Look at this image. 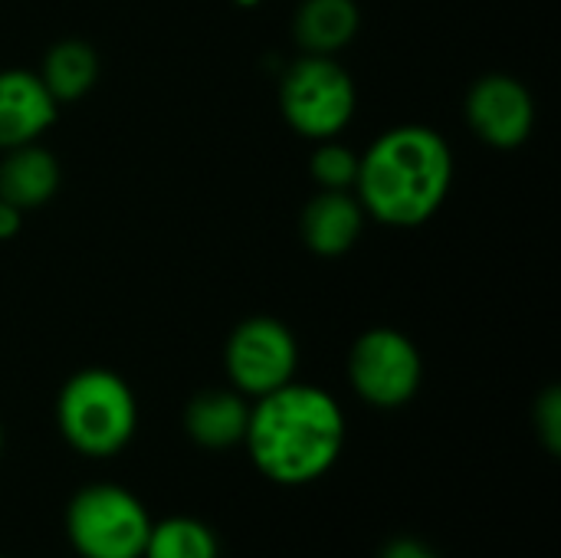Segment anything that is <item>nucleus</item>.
I'll return each mask as SVG.
<instances>
[{
  "label": "nucleus",
  "mask_w": 561,
  "mask_h": 558,
  "mask_svg": "<svg viewBox=\"0 0 561 558\" xmlns=\"http://www.w3.org/2000/svg\"><path fill=\"white\" fill-rule=\"evenodd\" d=\"M348 441L339 398L309 382H289L250 401L243 451L253 470L276 487H309L335 470Z\"/></svg>",
  "instance_id": "obj_1"
},
{
  "label": "nucleus",
  "mask_w": 561,
  "mask_h": 558,
  "mask_svg": "<svg viewBox=\"0 0 561 558\" xmlns=\"http://www.w3.org/2000/svg\"><path fill=\"white\" fill-rule=\"evenodd\" d=\"M454 151L431 125H394L358 151L355 197L365 217L411 230L427 224L450 197Z\"/></svg>",
  "instance_id": "obj_2"
},
{
  "label": "nucleus",
  "mask_w": 561,
  "mask_h": 558,
  "mask_svg": "<svg viewBox=\"0 0 561 558\" xmlns=\"http://www.w3.org/2000/svg\"><path fill=\"white\" fill-rule=\"evenodd\" d=\"M53 418L72 454L85 460H112L135 441L141 411L131 385L118 372L92 365L62 382Z\"/></svg>",
  "instance_id": "obj_3"
},
{
  "label": "nucleus",
  "mask_w": 561,
  "mask_h": 558,
  "mask_svg": "<svg viewBox=\"0 0 561 558\" xmlns=\"http://www.w3.org/2000/svg\"><path fill=\"white\" fill-rule=\"evenodd\" d=\"M151 523L145 500L115 480L79 487L62 510V533L76 558H141Z\"/></svg>",
  "instance_id": "obj_4"
},
{
  "label": "nucleus",
  "mask_w": 561,
  "mask_h": 558,
  "mask_svg": "<svg viewBox=\"0 0 561 558\" xmlns=\"http://www.w3.org/2000/svg\"><path fill=\"white\" fill-rule=\"evenodd\" d=\"M279 112L309 141L342 138L358 112L355 79L335 56L302 53L279 76Z\"/></svg>",
  "instance_id": "obj_5"
},
{
  "label": "nucleus",
  "mask_w": 561,
  "mask_h": 558,
  "mask_svg": "<svg viewBox=\"0 0 561 558\" xmlns=\"http://www.w3.org/2000/svg\"><path fill=\"white\" fill-rule=\"evenodd\" d=\"M345 375L362 405L398 411L417 398L424 385V358L411 335L391 326H375L352 342Z\"/></svg>",
  "instance_id": "obj_6"
},
{
  "label": "nucleus",
  "mask_w": 561,
  "mask_h": 558,
  "mask_svg": "<svg viewBox=\"0 0 561 558\" xmlns=\"http://www.w3.org/2000/svg\"><path fill=\"white\" fill-rule=\"evenodd\" d=\"M224 372L233 391L256 401L296 382L299 342L283 319L273 316L240 319L224 345Z\"/></svg>",
  "instance_id": "obj_7"
},
{
  "label": "nucleus",
  "mask_w": 561,
  "mask_h": 558,
  "mask_svg": "<svg viewBox=\"0 0 561 558\" xmlns=\"http://www.w3.org/2000/svg\"><path fill=\"white\" fill-rule=\"evenodd\" d=\"M463 112L470 132L496 151H513L526 145L536 128V99L529 86L510 72L480 76L467 92Z\"/></svg>",
  "instance_id": "obj_8"
},
{
  "label": "nucleus",
  "mask_w": 561,
  "mask_h": 558,
  "mask_svg": "<svg viewBox=\"0 0 561 558\" xmlns=\"http://www.w3.org/2000/svg\"><path fill=\"white\" fill-rule=\"evenodd\" d=\"M59 118V102L33 69H0V151L39 141Z\"/></svg>",
  "instance_id": "obj_9"
},
{
  "label": "nucleus",
  "mask_w": 561,
  "mask_h": 558,
  "mask_svg": "<svg viewBox=\"0 0 561 558\" xmlns=\"http://www.w3.org/2000/svg\"><path fill=\"white\" fill-rule=\"evenodd\" d=\"M365 220L355 191H316L299 214V237L309 253L335 260L358 243Z\"/></svg>",
  "instance_id": "obj_10"
},
{
  "label": "nucleus",
  "mask_w": 561,
  "mask_h": 558,
  "mask_svg": "<svg viewBox=\"0 0 561 558\" xmlns=\"http://www.w3.org/2000/svg\"><path fill=\"white\" fill-rule=\"evenodd\" d=\"M250 421V398L233 388H207L184 405L181 428L187 441L201 451H233L243 447Z\"/></svg>",
  "instance_id": "obj_11"
},
{
  "label": "nucleus",
  "mask_w": 561,
  "mask_h": 558,
  "mask_svg": "<svg viewBox=\"0 0 561 558\" xmlns=\"http://www.w3.org/2000/svg\"><path fill=\"white\" fill-rule=\"evenodd\" d=\"M62 187V168L59 158L33 141L3 151L0 158V197L13 204L16 210H39L46 207Z\"/></svg>",
  "instance_id": "obj_12"
},
{
  "label": "nucleus",
  "mask_w": 561,
  "mask_h": 558,
  "mask_svg": "<svg viewBox=\"0 0 561 558\" xmlns=\"http://www.w3.org/2000/svg\"><path fill=\"white\" fill-rule=\"evenodd\" d=\"M362 30L358 0H302L293 13V39L302 53L335 56Z\"/></svg>",
  "instance_id": "obj_13"
},
{
  "label": "nucleus",
  "mask_w": 561,
  "mask_h": 558,
  "mask_svg": "<svg viewBox=\"0 0 561 558\" xmlns=\"http://www.w3.org/2000/svg\"><path fill=\"white\" fill-rule=\"evenodd\" d=\"M39 79L59 105L79 102L99 82V53L85 39H59L46 49Z\"/></svg>",
  "instance_id": "obj_14"
},
{
  "label": "nucleus",
  "mask_w": 561,
  "mask_h": 558,
  "mask_svg": "<svg viewBox=\"0 0 561 558\" xmlns=\"http://www.w3.org/2000/svg\"><path fill=\"white\" fill-rule=\"evenodd\" d=\"M141 558H224V546L204 520L178 513L151 523Z\"/></svg>",
  "instance_id": "obj_15"
},
{
  "label": "nucleus",
  "mask_w": 561,
  "mask_h": 558,
  "mask_svg": "<svg viewBox=\"0 0 561 558\" xmlns=\"http://www.w3.org/2000/svg\"><path fill=\"white\" fill-rule=\"evenodd\" d=\"M309 174L319 191H355L358 151L348 148L342 138L316 141V151L309 158Z\"/></svg>",
  "instance_id": "obj_16"
},
{
  "label": "nucleus",
  "mask_w": 561,
  "mask_h": 558,
  "mask_svg": "<svg viewBox=\"0 0 561 558\" xmlns=\"http://www.w3.org/2000/svg\"><path fill=\"white\" fill-rule=\"evenodd\" d=\"M533 424H536V437L546 447L549 457L561 454V391L559 385H549L536 405H533Z\"/></svg>",
  "instance_id": "obj_17"
},
{
  "label": "nucleus",
  "mask_w": 561,
  "mask_h": 558,
  "mask_svg": "<svg viewBox=\"0 0 561 558\" xmlns=\"http://www.w3.org/2000/svg\"><path fill=\"white\" fill-rule=\"evenodd\" d=\"M381 558H444V556H437L431 546H424V543H417V539H394V543H388V546H385Z\"/></svg>",
  "instance_id": "obj_18"
},
{
  "label": "nucleus",
  "mask_w": 561,
  "mask_h": 558,
  "mask_svg": "<svg viewBox=\"0 0 561 558\" xmlns=\"http://www.w3.org/2000/svg\"><path fill=\"white\" fill-rule=\"evenodd\" d=\"M20 230H23V210H16L13 204H7L0 197V243L3 240H13Z\"/></svg>",
  "instance_id": "obj_19"
},
{
  "label": "nucleus",
  "mask_w": 561,
  "mask_h": 558,
  "mask_svg": "<svg viewBox=\"0 0 561 558\" xmlns=\"http://www.w3.org/2000/svg\"><path fill=\"white\" fill-rule=\"evenodd\" d=\"M237 7H243V10H253V7H260L263 0H233Z\"/></svg>",
  "instance_id": "obj_20"
},
{
  "label": "nucleus",
  "mask_w": 561,
  "mask_h": 558,
  "mask_svg": "<svg viewBox=\"0 0 561 558\" xmlns=\"http://www.w3.org/2000/svg\"><path fill=\"white\" fill-rule=\"evenodd\" d=\"M3 444H7V434H3V424H0V457H3Z\"/></svg>",
  "instance_id": "obj_21"
},
{
  "label": "nucleus",
  "mask_w": 561,
  "mask_h": 558,
  "mask_svg": "<svg viewBox=\"0 0 561 558\" xmlns=\"http://www.w3.org/2000/svg\"><path fill=\"white\" fill-rule=\"evenodd\" d=\"M0 558H7V556H0Z\"/></svg>",
  "instance_id": "obj_22"
}]
</instances>
